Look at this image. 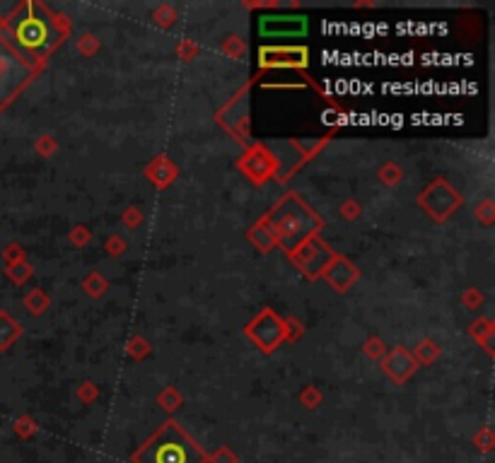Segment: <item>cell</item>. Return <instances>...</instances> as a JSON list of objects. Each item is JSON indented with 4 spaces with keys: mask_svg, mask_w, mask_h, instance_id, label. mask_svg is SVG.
<instances>
[{
    "mask_svg": "<svg viewBox=\"0 0 495 463\" xmlns=\"http://www.w3.org/2000/svg\"><path fill=\"white\" fill-rule=\"evenodd\" d=\"M273 160H276V179L288 181L292 174L312 157L307 150L302 148L299 140H280V143H268Z\"/></svg>",
    "mask_w": 495,
    "mask_h": 463,
    "instance_id": "cell-8",
    "label": "cell"
},
{
    "mask_svg": "<svg viewBox=\"0 0 495 463\" xmlns=\"http://www.w3.org/2000/svg\"><path fill=\"white\" fill-rule=\"evenodd\" d=\"M413 359L418 362V367L420 364H430V362H435V359L440 357V347L432 343V340H423L415 350L411 352Z\"/></svg>",
    "mask_w": 495,
    "mask_h": 463,
    "instance_id": "cell-18",
    "label": "cell"
},
{
    "mask_svg": "<svg viewBox=\"0 0 495 463\" xmlns=\"http://www.w3.org/2000/svg\"><path fill=\"white\" fill-rule=\"evenodd\" d=\"M0 29L17 56L29 68L41 72L53 53L68 39L70 22L65 20V15L51 10L39 0H22L15 10L0 17Z\"/></svg>",
    "mask_w": 495,
    "mask_h": 463,
    "instance_id": "cell-1",
    "label": "cell"
},
{
    "mask_svg": "<svg viewBox=\"0 0 495 463\" xmlns=\"http://www.w3.org/2000/svg\"><path fill=\"white\" fill-rule=\"evenodd\" d=\"M34 77H39V72L17 56L0 29V107L12 104L34 82Z\"/></svg>",
    "mask_w": 495,
    "mask_h": 463,
    "instance_id": "cell-4",
    "label": "cell"
},
{
    "mask_svg": "<svg viewBox=\"0 0 495 463\" xmlns=\"http://www.w3.org/2000/svg\"><path fill=\"white\" fill-rule=\"evenodd\" d=\"M261 222L266 224L276 246L283 249L285 256H290L299 244L312 236H319V232L324 229V220L295 191L283 193V198L276 200V205L261 217Z\"/></svg>",
    "mask_w": 495,
    "mask_h": 463,
    "instance_id": "cell-2",
    "label": "cell"
},
{
    "mask_svg": "<svg viewBox=\"0 0 495 463\" xmlns=\"http://www.w3.org/2000/svg\"><path fill=\"white\" fill-rule=\"evenodd\" d=\"M0 111H3V107H0Z\"/></svg>",
    "mask_w": 495,
    "mask_h": 463,
    "instance_id": "cell-21",
    "label": "cell"
},
{
    "mask_svg": "<svg viewBox=\"0 0 495 463\" xmlns=\"http://www.w3.org/2000/svg\"><path fill=\"white\" fill-rule=\"evenodd\" d=\"M5 276H8L15 285H22L27 278H32V266H29L27 261H17V263H10L8 266Z\"/></svg>",
    "mask_w": 495,
    "mask_h": 463,
    "instance_id": "cell-19",
    "label": "cell"
},
{
    "mask_svg": "<svg viewBox=\"0 0 495 463\" xmlns=\"http://www.w3.org/2000/svg\"><path fill=\"white\" fill-rule=\"evenodd\" d=\"M418 205L427 212V217L435 222H447L457 210L462 208V193L449 184L447 179L437 176L423 188L418 196Z\"/></svg>",
    "mask_w": 495,
    "mask_h": 463,
    "instance_id": "cell-6",
    "label": "cell"
},
{
    "mask_svg": "<svg viewBox=\"0 0 495 463\" xmlns=\"http://www.w3.org/2000/svg\"><path fill=\"white\" fill-rule=\"evenodd\" d=\"M247 236H249V241L254 244L256 249H259L261 254H268L271 251L273 246H276V241H273V236H271V232L266 229V224L264 222H256L252 229L247 232Z\"/></svg>",
    "mask_w": 495,
    "mask_h": 463,
    "instance_id": "cell-15",
    "label": "cell"
},
{
    "mask_svg": "<svg viewBox=\"0 0 495 463\" xmlns=\"http://www.w3.org/2000/svg\"><path fill=\"white\" fill-rule=\"evenodd\" d=\"M133 463H206V454L179 423L167 420L133 454Z\"/></svg>",
    "mask_w": 495,
    "mask_h": 463,
    "instance_id": "cell-3",
    "label": "cell"
},
{
    "mask_svg": "<svg viewBox=\"0 0 495 463\" xmlns=\"http://www.w3.org/2000/svg\"><path fill=\"white\" fill-rule=\"evenodd\" d=\"M321 278L326 280V283L331 285L336 292H341V295H344V292H348L353 285L358 283L360 271L346 258V256L336 254L331 258V263L326 266V271L321 273Z\"/></svg>",
    "mask_w": 495,
    "mask_h": 463,
    "instance_id": "cell-13",
    "label": "cell"
},
{
    "mask_svg": "<svg viewBox=\"0 0 495 463\" xmlns=\"http://www.w3.org/2000/svg\"><path fill=\"white\" fill-rule=\"evenodd\" d=\"M259 65L266 70L273 68H307L309 51L304 46H261Z\"/></svg>",
    "mask_w": 495,
    "mask_h": 463,
    "instance_id": "cell-10",
    "label": "cell"
},
{
    "mask_svg": "<svg viewBox=\"0 0 495 463\" xmlns=\"http://www.w3.org/2000/svg\"><path fill=\"white\" fill-rule=\"evenodd\" d=\"M237 167H240L254 184H264L271 176H276V160H273L271 150H268V145L264 143L249 145L247 152H244L240 157V162H237Z\"/></svg>",
    "mask_w": 495,
    "mask_h": 463,
    "instance_id": "cell-9",
    "label": "cell"
},
{
    "mask_svg": "<svg viewBox=\"0 0 495 463\" xmlns=\"http://www.w3.org/2000/svg\"><path fill=\"white\" fill-rule=\"evenodd\" d=\"M24 307H27L29 314L41 316V314H44L46 309H48V297H46V292L41 290V288L32 290L27 297H24Z\"/></svg>",
    "mask_w": 495,
    "mask_h": 463,
    "instance_id": "cell-17",
    "label": "cell"
},
{
    "mask_svg": "<svg viewBox=\"0 0 495 463\" xmlns=\"http://www.w3.org/2000/svg\"><path fill=\"white\" fill-rule=\"evenodd\" d=\"M334 256L336 251L321 239V236H312V239H307L304 244H299L288 258L307 280H319L321 273L326 271V266L331 263Z\"/></svg>",
    "mask_w": 495,
    "mask_h": 463,
    "instance_id": "cell-7",
    "label": "cell"
},
{
    "mask_svg": "<svg viewBox=\"0 0 495 463\" xmlns=\"http://www.w3.org/2000/svg\"><path fill=\"white\" fill-rule=\"evenodd\" d=\"M415 369H418V362L413 359L411 350H406V347H401V345L392 347V350L382 357V371L394 383H399V386H403V383L411 379L415 374Z\"/></svg>",
    "mask_w": 495,
    "mask_h": 463,
    "instance_id": "cell-11",
    "label": "cell"
},
{
    "mask_svg": "<svg viewBox=\"0 0 495 463\" xmlns=\"http://www.w3.org/2000/svg\"><path fill=\"white\" fill-rule=\"evenodd\" d=\"M244 336L252 340L264 355H271L288 340V324L271 307H264L244 326Z\"/></svg>",
    "mask_w": 495,
    "mask_h": 463,
    "instance_id": "cell-5",
    "label": "cell"
},
{
    "mask_svg": "<svg viewBox=\"0 0 495 463\" xmlns=\"http://www.w3.org/2000/svg\"><path fill=\"white\" fill-rule=\"evenodd\" d=\"M472 336L476 340H481V345H484V350L488 352V355H493V328H491V321H488V319L476 321V324L472 326Z\"/></svg>",
    "mask_w": 495,
    "mask_h": 463,
    "instance_id": "cell-16",
    "label": "cell"
},
{
    "mask_svg": "<svg viewBox=\"0 0 495 463\" xmlns=\"http://www.w3.org/2000/svg\"><path fill=\"white\" fill-rule=\"evenodd\" d=\"M3 258H5V263H17V261H24V251H22V246L20 244H8L5 246V251H3Z\"/></svg>",
    "mask_w": 495,
    "mask_h": 463,
    "instance_id": "cell-20",
    "label": "cell"
},
{
    "mask_svg": "<svg viewBox=\"0 0 495 463\" xmlns=\"http://www.w3.org/2000/svg\"><path fill=\"white\" fill-rule=\"evenodd\" d=\"M22 338V324L10 312L0 309V352L10 350Z\"/></svg>",
    "mask_w": 495,
    "mask_h": 463,
    "instance_id": "cell-14",
    "label": "cell"
},
{
    "mask_svg": "<svg viewBox=\"0 0 495 463\" xmlns=\"http://www.w3.org/2000/svg\"><path fill=\"white\" fill-rule=\"evenodd\" d=\"M247 97H249V92L247 89H242V92L218 114V121L228 128L237 140L247 138V104H249Z\"/></svg>",
    "mask_w": 495,
    "mask_h": 463,
    "instance_id": "cell-12",
    "label": "cell"
}]
</instances>
